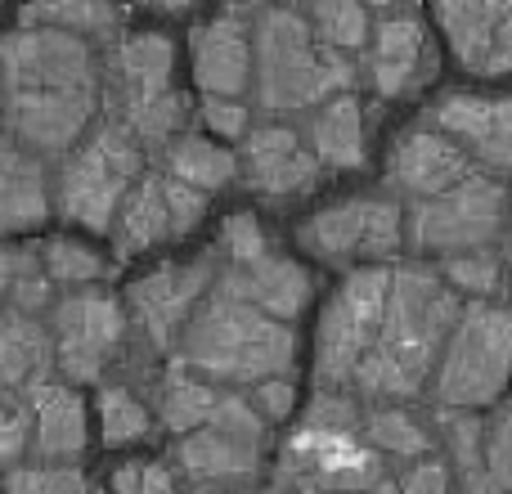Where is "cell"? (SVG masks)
Segmentation results:
<instances>
[{
  "label": "cell",
  "instance_id": "1",
  "mask_svg": "<svg viewBox=\"0 0 512 494\" xmlns=\"http://www.w3.org/2000/svg\"><path fill=\"white\" fill-rule=\"evenodd\" d=\"M5 63V126L9 144L68 158L90 131L104 99V63L95 45L54 27H14L0 45Z\"/></svg>",
  "mask_w": 512,
  "mask_h": 494
},
{
  "label": "cell",
  "instance_id": "2",
  "mask_svg": "<svg viewBox=\"0 0 512 494\" xmlns=\"http://www.w3.org/2000/svg\"><path fill=\"white\" fill-rule=\"evenodd\" d=\"M459 319V292L441 279V270H427V265L391 270L387 319H382L378 346L360 364L351 391H360L364 400H382V405L414 400L436 373Z\"/></svg>",
  "mask_w": 512,
  "mask_h": 494
},
{
  "label": "cell",
  "instance_id": "3",
  "mask_svg": "<svg viewBox=\"0 0 512 494\" xmlns=\"http://www.w3.org/2000/svg\"><path fill=\"white\" fill-rule=\"evenodd\" d=\"M297 360V333L283 319L239 301L216 283L194 310L189 328L176 342V369L198 373L221 391L261 387L270 378H288Z\"/></svg>",
  "mask_w": 512,
  "mask_h": 494
},
{
  "label": "cell",
  "instance_id": "4",
  "mask_svg": "<svg viewBox=\"0 0 512 494\" xmlns=\"http://www.w3.org/2000/svg\"><path fill=\"white\" fill-rule=\"evenodd\" d=\"M256 104L265 113H306L351 95L355 63L319 41L315 23L297 5L256 9Z\"/></svg>",
  "mask_w": 512,
  "mask_h": 494
},
{
  "label": "cell",
  "instance_id": "5",
  "mask_svg": "<svg viewBox=\"0 0 512 494\" xmlns=\"http://www.w3.org/2000/svg\"><path fill=\"white\" fill-rule=\"evenodd\" d=\"M113 117L144 144L167 153L185 135L189 104L176 90V41L167 32H122L104 59Z\"/></svg>",
  "mask_w": 512,
  "mask_h": 494
},
{
  "label": "cell",
  "instance_id": "6",
  "mask_svg": "<svg viewBox=\"0 0 512 494\" xmlns=\"http://www.w3.org/2000/svg\"><path fill=\"white\" fill-rule=\"evenodd\" d=\"M144 176H149L144 171V144L117 117H108L63 158L54 207H59L63 221L81 225V230L113 234L117 212Z\"/></svg>",
  "mask_w": 512,
  "mask_h": 494
},
{
  "label": "cell",
  "instance_id": "7",
  "mask_svg": "<svg viewBox=\"0 0 512 494\" xmlns=\"http://www.w3.org/2000/svg\"><path fill=\"white\" fill-rule=\"evenodd\" d=\"M512 378V310L495 301H468L459 328L445 342L432 373V396L441 409L477 414L504 396Z\"/></svg>",
  "mask_w": 512,
  "mask_h": 494
},
{
  "label": "cell",
  "instance_id": "8",
  "mask_svg": "<svg viewBox=\"0 0 512 494\" xmlns=\"http://www.w3.org/2000/svg\"><path fill=\"white\" fill-rule=\"evenodd\" d=\"M391 297V270L369 265V270H351L337 292L328 297L324 319L315 328V382L319 391H346L355 387L360 364L373 355L387 319Z\"/></svg>",
  "mask_w": 512,
  "mask_h": 494
},
{
  "label": "cell",
  "instance_id": "9",
  "mask_svg": "<svg viewBox=\"0 0 512 494\" xmlns=\"http://www.w3.org/2000/svg\"><path fill=\"white\" fill-rule=\"evenodd\" d=\"M508 221V189L495 176H472L459 189L432 198V203H414L409 212V247L423 256H468L490 252L495 239L504 234Z\"/></svg>",
  "mask_w": 512,
  "mask_h": 494
},
{
  "label": "cell",
  "instance_id": "10",
  "mask_svg": "<svg viewBox=\"0 0 512 494\" xmlns=\"http://www.w3.org/2000/svg\"><path fill=\"white\" fill-rule=\"evenodd\" d=\"M382 454L360 432L301 423L279 454V490L288 494H369L387 472Z\"/></svg>",
  "mask_w": 512,
  "mask_h": 494
},
{
  "label": "cell",
  "instance_id": "11",
  "mask_svg": "<svg viewBox=\"0 0 512 494\" xmlns=\"http://www.w3.org/2000/svg\"><path fill=\"white\" fill-rule=\"evenodd\" d=\"M265 432H270V423L256 414L252 396L225 391L212 423H207L203 432L176 441L171 463H176L189 481H198L203 490L207 486L225 490V486H234V481H252L256 472H261Z\"/></svg>",
  "mask_w": 512,
  "mask_h": 494
},
{
  "label": "cell",
  "instance_id": "12",
  "mask_svg": "<svg viewBox=\"0 0 512 494\" xmlns=\"http://www.w3.org/2000/svg\"><path fill=\"white\" fill-rule=\"evenodd\" d=\"M126 324L131 310L117 301L113 292L81 288L54 301L50 310V333L54 351H59V369L68 382H99L108 364L122 355L126 346Z\"/></svg>",
  "mask_w": 512,
  "mask_h": 494
},
{
  "label": "cell",
  "instance_id": "13",
  "mask_svg": "<svg viewBox=\"0 0 512 494\" xmlns=\"http://www.w3.org/2000/svg\"><path fill=\"white\" fill-rule=\"evenodd\" d=\"M405 216L382 194H355L342 203L315 212L301 225V247L319 261L351 265V261H382L405 243Z\"/></svg>",
  "mask_w": 512,
  "mask_h": 494
},
{
  "label": "cell",
  "instance_id": "14",
  "mask_svg": "<svg viewBox=\"0 0 512 494\" xmlns=\"http://www.w3.org/2000/svg\"><path fill=\"white\" fill-rule=\"evenodd\" d=\"M216 279H221V252H207L185 265H158L126 288V310L153 351H171L180 342V333L207 301V292L216 288Z\"/></svg>",
  "mask_w": 512,
  "mask_h": 494
},
{
  "label": "cell",
  "instance_id": "15",
  "mask_svg": "<svg viewBox=\"0 0 512 494\" xmlns=\"http://www.w3.org/2000/svg\"><path fill=\"white\" fill-rule=\"evenodd\" d=\"M203 216H207V194L171 180L167 171H149L122 203L108 239H113L117 261H131V256L153 252L158 243L189 239L203 225Z\"/></svg>",
  "mask_w": 512,
  "mask_h": 494
},
{
  "label": "cell",
  "instance_id": "16",
  "mask_svg": "<svg viewBox=\"0 0 512 494\" xmlns=\"http://www.w3.org/2000/svg\"><path fill=\"white\" fill-rule=\"evenodd\" d=\"M423 122L450 135L481 176H512V95L445 90Z\"/></svg>",
  "mask_w": 512,
  "mask_h": 494
},
{
  "label": "cell",
  "instance_id": "17",
  "mask_svg": "<svg viewBox=\"0 0 512 494\" xmlns=\"http://www.w3.org/2000/svg\"><path fill=\"white\" fill-rule=\"evenodd\" d=\"M239 162H243V185L261 203H274V207L315 194L319 180H324V162L315 158L310 140L283 122L252 126V135L239 149Z\"/></svg>",
  "mask_w": 512,
  "mask_h": 494
},
{
  "label": "cell",
  "instance_id": "18",
  "mask_svg": "<svg viewBox=\"0 0 512 494\" xmlns=\"http://www.w3.org/2000/svg\"><path fill=\"white\" fill-rule=\"evenodd\" d=\"M436 50L427 41V23L414 9H387V18H378L373 41L364 50V77L378 90V99H405L414 90H423L436 77Z\"/></svg>",
  "mask_w": 512,
  "mask_h": 494
},
{
  "label": "cell",
  "instance_id": "19",
  "mask_svg": "<svg viewBox=\"0 0 512 494\" xmlns=\"http://www.w3.org/2000/svg\"><path fill=\"white\" fill-rule=\"evenodd\" d=\"M472 176H477V167L468 153L427 122L409 126L387 153V189L409 203H432Z\"/></svg>",
  "mask_w": 512,
  "mask_h": 494
},
{
  "label": "cell",
  "instance_id": "20",
  "mask_svg": "<svg viewBox=\"0 0 512 494\" xmlns=\"http://www.w3.org/2000/svg\"><path fill=\"white\" fill-rule=\"evenodd\" d=\"M194 81L203 99H243L256 81V36L243 9H225L189 32Z\"/></svg>",
  "mask_w": 512,
  "mask_h": 494
},
{
  "label": "cell",
  "instance_id": "21",
  "mask_svg": "<svg viewBox=\"0 0 512 494\" xmlns=\"http://www.w3.org/2000/svg\"><path fill=\"white\" fill-rule=\"evenodd\" d=\"M454 59L477 77L512 72V0H441L432 9Z\"/></svg>",
  "mask_w": 512,
  "mask_h": 494
},
{
  "label": "cell",
  "instance_id": "22",
  "mask_svg": "<svg viewBox=\"0 0 512 494\" xmlns=\"http://www.w3.org/2000/svg\"><path fill=\"white\" fill-rule=\"evenodd\" d=\"M216 283L225 292H234L239 301H248V306L265 310L270 319H283V324H292L310 306V292H315L310 270H301L283 252H270L256 265H221V279Z\"/></svg>",
  "mask_w": 512,
  "mask_h": 494
},
{
  "label": "cell",
  "instance_id": "23",
  "mask_svg": "<svg viewBox=\"0 0 512 494\" xmlns=\"http://www.w3.org/2000/svg\"><path fill=\"white\" fill-rule=\"evenodd\" d=\"M36 414V459L41 463H63L77 468V459L86 454L90 427H86V400L72 391V382H45L27 396Z\"/></svg>",
  "mask_w": 512,
  "mask_h": 494
},
{
  "label": "cell",
  "instance_id": "24",
  "mask_svg": "<svg viewBox=\"0 0 512 494\" xmlns=\"http://www.w3.org/2000/svg\"><path fill=\"white\" fill-rule=\"evenodd\" d=\"M54 364H59V351H54L50 324H41L36 315L5 310V319H0V382L9 396H32L36 387H45Z\"/></svg>",
  "mask_w": 512,
  "mask_h": 494
},
{
  "label": "cell",
  "instance_id": "25",
  "mask_svg": "<svg viewBox=\"0 0 512 494\" xmlns=\"http://www.w3.org/2000/svg\"><path fill=\"white\" fill-rule=\"evenodd\" d=\"M50 198L54 189L45 176V162L5 140V153H0V225L5 234L36 230L50 216Z\"/></svg>",
  "mask_w": 512,
  "mask_h": 494
},
{
  "label": "cell",
  "instance_id": "26",
  "mask_svg": "<svg viewBox=\"0 0 512 494\" xmlns=\"http://www.w3.org/2000/svg\"><path fill=\"white\" fill-rule=\"evenodd\" d=\"M306 140L324 171H364L369 162V113L355 95L324 104L306 126Z\"/></svg>",
  "mask_w": 512,
  "mask_h": 494
},
{
  "label": "cell",
  "instance_id": "27",
  "mask_svg": "<svg viewBox=\"0 0 512 494\" xmlns=\"http://www.w3.org/2000/svg\"><path fill=\"white\" fill-rule=\"evenodd\" d=\"M162 171H167L171 180H180V185L198 189V194H216V189L234 185V180L243 176V162H239V153L221 149V144L207 140V135H180V140L162 153Z\"/></svg>",
  "mask_w": 512,
  "mask_h": 494
},
{
  "label": "cell",
  "instance_id": "28",
  "mask_svg": "<svg viewBox=\"0 0 512 494\" xmlns=\"http://www.w3.org/2000/svg\"><path fill=\"white\" fill-rule=\"evenodd\" d=\"M225 391L203 382L198 373H185V369H171L158 387V418L171 436H194L203 432L207 423L216 418L221 409Z\"/></svg>",
  "mask_w": 512,
  "mask_h": 494
},
{
  "label": "cell",
  "instance_id": "29",
  "mask_svg": "<svg viewBox=\"0 0 512 494\" xmlns=\"http://www.w3.org/2000/svg\"><path fill=\"white\" fill-rule=\"evenodd\" d=\"M441 432H445V445H450V468H454V477H459V490L463 494H495L490 454H486L490 418L441 409Z\"/></svg>",
  "mask_w": 512,
  "mask_h": 494
},
{
  "label": "cell",
  "instance_id": "30",
  "mask_svg": "<svg viewBox=\"0 0 512 494\" xmlns=\"http://www.w3.org/2000/svg\"><path fill=\"white\" fill-rule=\"evenodd\" d=\"M0 283H5V301L18 315H36L54 310V279L45 274L41 243H9L0 256Z\"/></svg>",
  "mask_w": 512,
  "mask_h": 494
},
{
  "label": "cell",
  "instance_id": "31",
  "mask_svg": "<svg viewBox=\"0 0 512 494\" xmlns=\"http://www.w3.org/2000/svg\"><path fill=\"white\" fill-rule=\"evenodd\" d=\"M122 9L117 5H99V0H41V5H23L18 9V27H54L68 36H117L122 32Z\"/></svg>",
  "mask_w": 512,
  "mask_h": 494
},
{
  "label": "cell",
  "instance_id": "32",
  "mask_svg": "<svg viewBox=\"0 0 512 494\" xmlns=\"http://www.w3.org/2000/svg\"><path fill=\"white\" fill-rule=\"evenodd\" d=\"M364 441L382 454V459L400 463H423L432 459V432L418 414H409L405 405H373L364 414Z\"/></svg>",
  "mask_w": 512,
  "mask_h": 494
},
{
  "label": "cell",
  "instance_id": "33",
  "mask_svg": "<svg viewBox=\"0 0 512 494\" xmlns=\"http://www.w3.org/2000/svg\"><path fill=\"white\" fill-rule=\"evenodd\" d=\"M310 23H315L319 41L337 54H364L373 41V9L369 5H351V0H328V5H310L306 9Z\"/></svg>",
  "mask_w": 512,
  "mask_h": 494
},
{
  "label": "cell",
  "instance_id": "34",
  "mask_svg": "<svg viewBox=\"0 0 512 494\" xmlns=\"http://www.w3.org/2000/svg\"><path fill=\"white\" fill-rule=\"evenodd\" d=\"M41 256H45V274H50L59 288H68V292H81V288H90V283H99V279H108V261L95 252L90 243H81V239H68V234H54V239H45L41 243Z\"/></svg>",
  "mask_w": 512,
  "mask_h": 494
},
{
  "label": "cell",
  "instance_id": "35",
  "mask_svg": "<svg viewBox=\"0 0 512 494\" xmlns=\"http://www.w3.org/2000/svg\"><path fill=\"white\" fill-rule=\"evenodd\" d=\"M99 427H104V445H135L153 432V414L131 387L108 382L99 391Z\"/></svg>",
  "mask_w": 512,
  "mask_h": 494
},
{
  "label": "cell",
  "instance_id": "36",
  "mask_svg": "<svg viewBox=\"0 0 512 494\" xmlns=\"http://www.w3.org/2000/svg\"><path fill=\"white\" fill-rule=\"evenodd\" d=\"M441 279L450 283L459 297L472 301H490L504 288V256L490 247V252H468V256H450L441 261Z\"/></svg>",
  "mask_w": 512,
  "mask_h": 494
},
{
  "label": "cell",
  "instance_id": "37",
  "mask_svg": "<svg viewBox=\"0 0 512 494\" xmlns=\"http://www.w3.org/2000/svg\"><path fill=\"white\" fill-rule=\"evenodd\" d=\"M5 494H99L86 481L81 468H63V463H18L5 477Z\"/></svg>",
  "mask_w": 512,
  "mask_h": 494
},
{
  "label": "cell",
  "instance_id": "38",
  "mask_svg": "<svg viewBox=\"0 0 512 494\" xmlns=\"http://www.w3.org/2000/svg\"><path fill=\"white\" fill-rule=\"evenodd\" d=\"M216 252H221V265H256L274 252V243L252 212H234V216H225Z\"/></svg>",
  "mask_w": 512,
  "mask_h": 494
},
{
  "label": "cell",
  "instance_id": "39",
  "mask_svg": "<svg viewBox=\"0 0 512 494\" xmlns=\"http://www.w3.org/2000/svg\"><path fill=\"white\" fill-rule=\"evenodd\" d=\"M113 494H176L180 468L167 459H126L113 468Z\"/></svg>",
  "mask_w": 512,
  "mask_h": 494
},
{
  "label": "cell",
  "instance_id": "40",
  "mask_svg": "<svg viewBox=\"0 0 512 494\" xmlns=\"http://www.w3.org/2000/svg\"><path fill=\"white\" fill-rule=\"evenodd\" d=\"M27 441H36V414H32V405H27V396H9L5 418H0V459H5L9 468H18Z\"/></svg>",
  "mask_w": 512,
  "mask_h": 494
},
{
  "label": "cell",
  "instance_id": "41",
  "mask_svg": "<svg viewBox=\"0 0 512 494\" xmlns=\"http://www.w3.org/2000/svg\"><path fill=\"white\" fill-rule=\"evenodd\" d=\"M486 454H490V481H495V494H512V405H504L495 418H490Z\"/></svg>",
  "mask_w": 512,
  "mask_h": 494
},
{
  "label": "cell",
  "instance_id": "42",
  "mask_svg": "<svg viewBox=\"0 0 512 494\" xmlns=\"http://www.w3.org/2000/svg\"><path fill=\"white\" fill-rule=\"evenodd\" d=\"M203 126L221 140H248L252 135V108L243 99H203Z\"/></svg>",
  "mask_w": 512,
  "mask_h": 494
},
{
  "label": "cell",
  "instance_id": "43",
  "mask_svg": "<svg viewBox=\"0 0 512 494\" xmlns=\"http://www.w3.org/2000/svg\"><path fill=\"white\" fill-rule=\"evenodd\" d=\"M248 396H252L256 414H261L270 427L288 423L292 405H297V387H292V378H270V382H261V387H252Z\"/></svg>",
  "mask_w": 512,
  "mask_h": 494
},
{
  "label": "cell",
  "instance_id": "44",
  "mask_svg": "<svg viewBox=\"0 0 512 494\" xmlns=\"http://www.w3.org/2000/svg\"><path fill=\"white\" fill-rule=\"evenodd\" d=\"M400 494H454V468L432 454L400 477Z\"/></svg>",
  "mask_w": 512,
  "mask_h": 494
},
{
  "label": "cell",
  "instance_id": "45",
  "mask_svg": "<svg viewBox=\"0 0 512 494\" xmlns=\"http://www.w3.org/2000/svg\"><path fill=\"white\" fill-rule=\"evenodd\" d=\"M198 494H230V490H212V486H207V490H198Z\"/></svg>",
  "mask_w": 512,
  "mask_h": 494
},
{
  "label": "cell",
  "instance_id": "46",
  "mask_svg": "<svg viewBox=\"0 0 512 494\" xmlns=\"http://www.w3.org/2000/svg\"><path fill=\"white\" fill-rule=\"evenodd\" d=\"M252 494H288V490H252Z\"/></svg>",
  "mask_w": 512,
  "mask_h": 494
},
{
  "label": "cell",
  "instance_id": "47",
  "mask_svg": "<svg viewBox=\"0 0 512 494\" xmlns=\"http://www.w3.org/2000/svg\"><path fill=\"white\" fill-rule=\"evenodd\" d=\"M508 297H512V265H508Z\"/></svg>",
  "mask_w": 512,
  "mask_h": 494
}]
</instances>
